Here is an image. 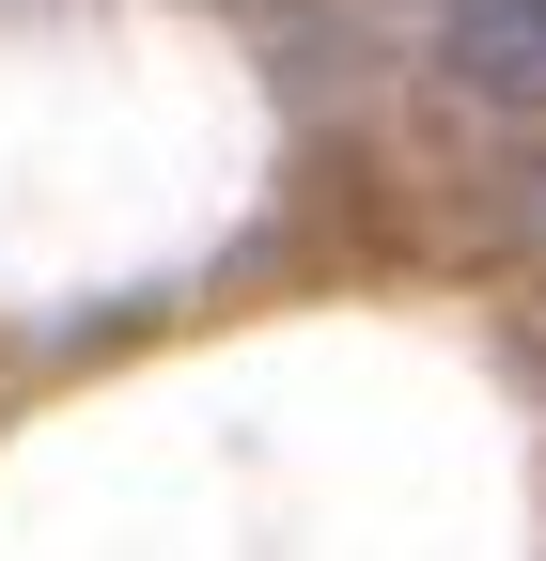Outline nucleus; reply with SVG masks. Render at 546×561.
<instances>
[{
    "instance_id": "obj_1",
    "label": "nucleus",
    "mask_w": 546,
    "mask_h": 561,
    "mask_svg": "<svg viewBox=\"0 0 546 561\" xmlns=\"http://www.w3.org/2000/svg\"><path fill=\"white\" fill-rule=\"evenodd\" d=\"M437 62H453L485 110L546 125V0H437Z\"/></svg>"
}]
</instances>
